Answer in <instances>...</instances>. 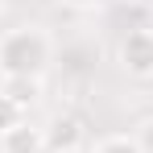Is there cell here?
Here are the masks:
<instances>
[{
  "mask_svg": "<svg viewBox=\"0 0 153 153\" xmlns=\"http://www.w3.org/2000/svg\"><path fill=\"white\" fill-rule=\"evenodd\" d=\"M54 62V37L42 25H13L0 29V79L29 75L42 79Z\"/></svg>",
  "mask_w": 153,
  "mask_h": 153,
  "instance_id": "cell-1",
  "label": "cell"
},
{
  "mask_svg": "<svg viewBox=\"0 0 153 153\" xmlns=\"http://www.w3.org/2000/svg\"><path fill=\"white\" fill-rule=\"evenodd\" d=\"M116 62H120V71L128 79L149 83L153 79V29L149 25L128 29L124 37H120V46H116Z\"/></svg>",
  "mask_w": 153,
  "mask_h": 153,
  "instance_id": "cell-2",
  "label": "cell"
},
{
  "mask_svg": "<svg viewBox=\"0 0 153 153\" xmlns=\"http://www.w3.org/2000/svg\"><path fill=\"white\" fill-rule=\"evenodd\" d=\"M42 128H46V153H79L87 145V124L75 112H58Z\"/></svg>",
  "mask_w": 153,
  "mask_h": 153,
  "instance_id": "cell-3",
  "label": "cell"
},
{
  "mask_svg": "<svg viewBox=\"0 0 153 153\" xmlns=\"http://www.w3.org/2000/svg\"><path fill=\"white\" fill-rule=\"evenodd\" d=\"M0 153H46V128L33 120H17L13 128L0 132Z\"/></svg>",
  "mask_w": 153,
  "mask_h": 153,
  "instance_id": "cell-4",
  "label": "cell"
},
{
  "mask_svg": "<svg viewBox=\"0 0 153 153\" xmlns=\"http://www.w3.org/2000/svg\"><path fill=\"white\" fill-rule=\"evenodd\" d=\"M42 79H29V75H13V79H0V95H8V100L17 103L21 112L29 116V108L33 103H42Z\"/></svg>",
  "mask_w": 153,
  "mask_h": 153,
  "instance_id": "cell-5",
  "label": "cell"
},
{
  "mask_svg": "<svg viewBox=\"0 0 153 153\" xmlns=\"http://www.w3.org/2000/svg\"><path fill=\"white\" fill-rule=\"evenodd\" d=\"M87 153H145V149L137 145L132 132H108V137H100Z\"/></svg>",
  "mask_w": 153,
  "mask_h": 153,
  "instance_id": "cell-6",
  "label": "cell"
},
{
  "mask_svg": "<svg viewBox=\"0 0 153 153\" xmlns=\"http://www.w3.org/2000/svg\"><path fill=\"white\" fill-rule=\"evenodd\" d=\"M17 120H25V112L8 100V95H0V132H4V128H13Z\"/></svg>",
  "mask_w": 153,
  "mask_h": 153,
  "instance_id": "cell-7",
  "label": "cell"
},
{
  "mask_svg": "<svg viewBox=\"0 0 153 153\" xmlns=\"http://www.w3.org/2000/svg\"><path fill=\"white\" fill-rule=\"evenodd\" d=\"M132 137H137V145H141L145 153H153V120H145V124H137V132H132Z\"/></svg>",
  "mask_w": 153,
  "mask_h": 153,
  "instance_id": "cell-8",
  "label": "cell"
},
{
  "mask_svg": "<svg viewBox=\"0 0 153 153\" xmlns=\"http://www.w3.org/2000/svg\"><path fill=\"white\" fill-rule=\"evenodd\" d=\"M132 4H145V8H153V0H132Z\"/></svg>",
  "mask_w": 153,
  "mask_h": 153,
  "instance_id": "cell-9",
  "label": "cell"
}]
</instances>
